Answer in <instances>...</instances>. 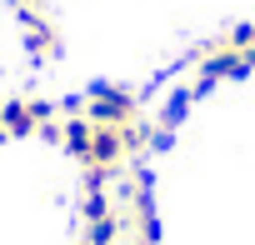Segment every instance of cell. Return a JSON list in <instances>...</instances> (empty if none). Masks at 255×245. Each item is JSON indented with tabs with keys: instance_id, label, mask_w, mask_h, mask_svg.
<instances>
[{
	"instance_id": "obj_1",
	"label": "cell",
	"mask_w": 255,
	"mask_h": 245,
	"mask_svg": "<svg viewBox=\"0 0 255 245\" xmlns=\"http://www.w3.org/2000/svg\"><path fill=\"white\" fill-rule=\"evenodd\" d=\"M135 120V100L125 90H95L90 95V125H130Z\"/></svg>"
},
{
	"instance_id": "obj_2",
	"label": "cell",
	"mask_w": 255,
	"mask_h": 245,
	"mask_svg": "<svg viewBox=\"0 0 255 245\" xmlns=\"http://www.w3.org/2000/svg\"><path fill=\"white\" fill-rule=\"evenodd\" d=\"M45 120H50L45 100H10V105H0V130L5 135H30L35 125H45Z\"/></svg>"
},
{
	"instance_id": "obj_3",
	"label": "cell",
	"mask_w": 255,
	"mask_h": 245,
	"mask_svg": "<svg viewBox=\"0 0 255 245\" xmlns=\"http://www.w3.org/2000/svg\"><path fill=\"white\" fill-rule=\"evenodd\" d=\"M90 135H95L90 120H70V125L60 130V140H65V150H70L75 160H85V155H90Z\"/></svg>"
}]
</instances>
